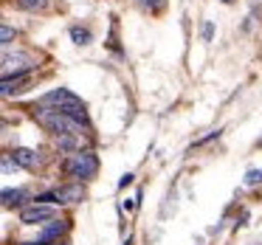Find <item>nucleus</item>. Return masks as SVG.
<instances>
[{
  "label": "nucleus",
  "instance_id": "19",
  "mask_svg": "<svg viewBox=\"0 0 262 245\" xmlns=\"http://www.w3.org/2000/svg\"><path fill=\"white\" fill-rule=\"evenodd\" d=\"M223 3H231V0H223Z\"/></svg>",
  "mask_w": 262,
  "mask_h": 245
},
{
  "label": "nucleus",
  "instance_id": "12",
  "mask_svg": "<svg viewBox=\"0 0 262 245\" xmlns=\"http://www.w3.org/2000/svg\"><path fill=\"white\" fill-rule=\"evenodd\" d=\"M20 9H26V12H42V9L48 6V0H17Z\"/></svg>",
  "mask_w": 262,
  "mask_h": 245
},
{
  "label": "nucleus",
  "instance_id": "8",
  "mask_svg": "<svg viewBox=\"0 0 262 245\" xmlns=\"http://www.w3.org/2000/svg\"><path fill=\"white\" fill-rule=\"evenodd\" d=\"M26 85H29V76H26V74H17L14 79H3L0 93H3V96H12V93H20Z\"/></svg>",
  "mask_w": 262,
  "mask_h": 245
},
{
  "label": "nucleus",
  "instance_id": "3",
  "mask_svg": "<svg viewBox=\"0 0 262 245\" xmlns=\"http://www.w3.org/2000/svg\"><path fill=\"white\" fill-rule=\"evenodd\" d=\"M29 65H31V59L26 57V54H12L6 48V51H3V79H9V76H12V71H14V76L23 74Z\"/></svg>",
  "mask_w": 262,
  "mask_h": 245
},
{
  "label": "nucleus",
  "instance_id": "7",
  "mask_svg": "<svg viewBox=\"0 0 262 245\" xmlns=\"http://www.w3.org/2000/svg\"><path fill=\"white\" fill-rule=\"evenodd\" d=\"M82 197H85V189H82V186H62V189H57V200H59V203H79Z\"/></svg>",
  "mask_w": 262,
  "mask_h": 245
},
{
  "label": "nucleus",
  "instance_id": "11",
  "mask_svg": "<svg viewBox=\"0 0 262 245\" xmlns=\"http://www.w3.org/2000/svg\"><path fill=\"white\" fill-rule=\"evenodd\" d=\"M20 200H23V192L20 189H3V206H17Z\"/></svg>",
  "mask_w": 262,
  "mask_h": 245
},
{
  "label": "nucleus",
  "instance_id": "14",
  "mask_svg": "<svg viewBox=\"0 0 262 245\" xmlns=\"http://www.w3.org/2000/svg\"><path fill=\"white\" fill-rule=\"evenodd\" d=\"M245 183H248V186H256V183H262V169H251L248 175H245Z\"/></svg>",
  "mask_w": 262,
  "mask_h": 245
},
{
  "label": "nucleus",
  "instance_id": "9",
  "mask_svg": "<svg viewBox=\"0 0 262 245\" xmlns=\"http://www.w3.org/2000/svg\"><path fill=\"white\" fill-rule=\"evenodd\" d=\"M71 40L76 42V46H88V42L93 40V34L88 29H79V26H74V29H71Z\"/></svg>",
  "mask_w": 262,
  "mask_h": 245
},
{
  "label": "nucleus",
  "instance_id": "10",
  "mask_svg": "<svg viewBox=\"0 0 262 245\" xmlns=\"http://www.w3.org/2000/svg\"><path fill=\"white\" fill-rule=\"evenodd\" d=\"M65 231V222L62 220H51V226L42 231V242H48V239H54V237H59V234Z\"/></svg>",
  "mask_w": 262,
  "mask_h": 245
},
{
  "label": "nucleus",
  "instance_id": "15",
  "mask_svg": "<svg viewBox=\"0 0 262 245\" xmlns=\"http://www.w3.org/2000/svg\"><path fill=\"white\" fill-rule=\"evenodd\" d=\"M214 138H220V130H214V132H209V136L206 138H200L198 144H194V147H203V144H209V141H214Z\"/></svg>",
  "mask_w": 262,
  "mask_h": 245
},
{
  "label": "nucleus",
  "instance_id": "4",
  "mask_svg": "<svg viewBox=\"0 0 262 245\" xmlns=\"http://www.w3.org/2000/svg\"><path fill=\"white\" fill-rule=\"evenodd\" d=\"M42 104H54V110H65V107H71V104H82V102H79V99H76L71 91H65V87H59V91H51V93H46V99H42Z\"/></svg>",
  "mask_w": 262,
  "mask_h": 245
},
{
  "label": "nucleus",
  "instance_id": "17",
  "mask_svg": "<svg viewBox=\"0 0 262 245\" xmlns=\"http://www.w3.org/2000/svg\"><path fill=\"white\" fill-rule=\"evenodd\" d=\"M133 181H136V175H133V172H127V175H124V177H121V181H119V186H121V189H127V186H130V183H133Z\"/></svg>",
  "mask_w": 262,
  "mask_h": 245
},
{
  "label": "nucleus",
  "instance_id": "1",
  "mask_svg": "<svg viewBox=\"0 0 262 245\" xmlns=\"http://www.w3.org/2000/svg\"><path fill=\"white\" fill-rule=\"evenodd\" d=\"M65 169L71 172L74 177H93L99 169V161L93 152H76L68 158V164H65Z\"/></svg>",
  "mask_w": 262,
  "mask_h": 245
},
{
  "label": "nucleus",
  "instance_id": "13",
  "mask_svg": "<svg viewBox=\"0 0 262 245\" xmlns=\"http://www.w3.org/2000/svg\"><path fill=\"white\" fill-rule=\"evenodd\" d=\"M14 40V29L9 23H3V29H0V42H3V48H9Z\"/></svg>",
  "mask_w": 262,
  "mask_h": 245
},
{
  "label": "nucleus",
  "instance_id": "18",
  "mask_svg": "<svg viewBox=\"0 0 262 245\" xmlns=\"http://www.w3.org/2000/svg\"><path fill=\"white\" fill-rule=\"evenodd\" d=\"M141 6H152V9H161L164 6V0H138Z\"/></svg>",
  "mask_w": 262,
  "mask_h": 245
},
{
  "label": "nucleus",
  "instance_id": "6",
  "mask_svg": "<svg viewBox=\"0 0 262 245\" xmlns=\"http://www.w3.org/2000/svg\"><path fill=\"white\" fill-rule=\"evenodd\" d=\"M57 147L62 149V152H82V136H76V132H71V136H57Z\"/></svg>",
  "mask_w": 262,
  "mask_h": 245
},
{
  "label": "nucleus",
  "instance_id": "5",
  "mask_svg": "<svg viewBox=\"0 0 262 245\" xmlns=\"http://www.w3.org/2000/svg\"><path fill=\"white\" fill-rule=\"evenodd\" d=\"M12 158H14V164L23 166V169H34L37 161H40V158H37L34 149H26V147H17V149L12 152Z\"/></svg>",
  "mask_w": 262,
  "mask_h": 245
},
{
  "label": "nucleus",
  "instance_id": "16",
  "mask_svg": "<svg viewBox=\"0 0 262 245\" xmlns=\"http://www.w3.org/2000/svg\"><path fill=\"white\" fill-rule=\"evenodd\" d=\"M211 37H214V26L206 23V26H203V40H206V42H211Z\"/></svg>",
  "mask_w": 262,
  "mask_h": 245
},
{
  "label": "nucleus",
  "instance_id": "2",
  "mask_svg": "<svg viewBox=\"0 0 262 245\" xmlns=\"http://www.w3.org/2000/svg\"><path fill=\"white\" fill-rule=\"evenodd\" d=\"M54 217H57V211L46 203H31L20 211V222L23 226H42V222H51Z\"/></svg>",
  "mask_w": 262,
  "mask_h": 245
}]
</instances>
